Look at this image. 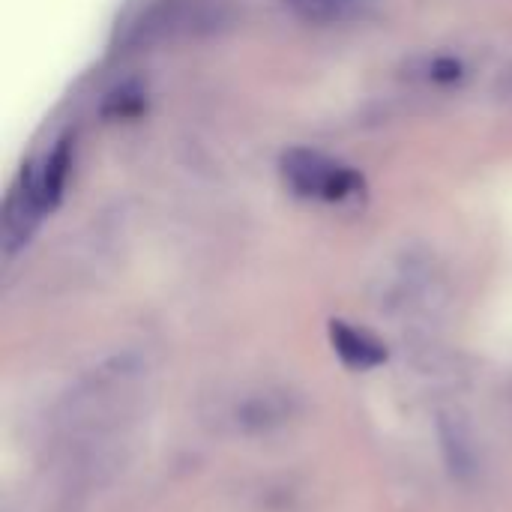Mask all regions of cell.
<instances>
[{"mask_svg": "<svg viewBox=\"0 0 512 512\" xmlns=\"http://www.w3.org/2000/svg\"><path fill=\"white\" fill-rule=\"evenodd\" d=\"M330 342H333V351L342 357V363L351 369H375L387 360L384 345L372 333L357 330L345 321L330 324Z\"/></svg>", "mask_w": 512, "mask_h": 512, "instance_id": "5b68a950", "label": "cell"}, {"mask_svg": "<svg viewBox=\"0 0 512 512\" xmlns=\"http://www.w3.org/2000/svg\"><path fill=\"white\" fill-rule=\"evenodd\" d=\"M294 411H297V405H294L291 393H285V390H258V393H249V396H243L237 402L234 423L243 432L261 435V432L285 426L294 417Z\"/></svg>", "mask_w": 512, "mask_h": 512, "instance_id": "277c9868", "label": "cell"}, {"mask_svg": "<svg viewBox=\"0 0 512 512\" xmlns=\"http://www.w3.org/2000/svg\"><path fill=\"white\" fill-rule=\"evenodd\" d=\"M213 27V15L204 12L201 0H162L135 24L132 42H162L174 36H189L195 30Z\"/></svg>", "mask_w": 512, "mask_h": 512, "instance_id": "3957f363", "label": "cell"}, {"mask_svg": "<svg viewBox=\"0 0 512 512\" xmlns=\"http://www.w3.org/2000/svg\"><path fill=\"white\" fill-rule=\"evenodd\" d=\"M282 180L294 195L324 204H345L363 189V177L357 171L309 147H294L282 156Z\"/></svg>", "mask_w": 512, "mask_h": 512, "instance_id": "7a4b0ae2", "label": "cell"}, {"mask_svg": "<svg viewBox=\"0 0 512 512\" xmlns=\"http://www.w3.org/2000/svg\"><path fill=\"white\" fill-rule=\"evenodd\" d=\"M66 171H69V147L60 144L39 165H33L21 174L18 186L12 189V195L6 201V213H3V234H6L9 252H15L30 237L36 222L60 201Z\"/></svg>", "mask_w": 512, "mask_h": 512, "instance_id": "6da1fadb", "label": "cell"}, {"mask_svg": "<svg viewBox=\"0 0 512 512\" xmlns=\"http://www.w3.org/2000/svg\"><path fill=\"white\" fill-rule=\"evenodd\" d=\"M285 9H291L297 18L312 24H339L363 15V9L372 0H279Z\"/></svg>", "mask_w": 512, "mask_h": 512, "instance_id": "8992f818", "label": "cell"}]
</instances>
